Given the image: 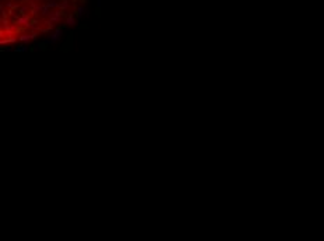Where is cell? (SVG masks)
Wrapping results in <instances>:
<instances>
[{"mask_svg":"<svg viewBox=\"0 0 324 241\" xmlns=\"http://www.w3.org/2000/svg\"><path fill=\"white\" fill-rule=\"evenodd\" d=\"M78 0H0V39L17 38L15 20L28 17L38 32H52L55 27L68 17L71 7ZM66 21V18H64Z\"/></svg>","mask_w":324,"mask_h":241,"instance_id":"cell-1","label":"cell"},{"mask_svg":"<svg viewBox=\"0 0 324 241\" xmlns=\"http://www.w3.org/2000/svg\"><path fill=\"white\" fill-rule=\"evenodd\" d=\"M62 35H63V29H62V28H56L55 31L50 32L49 36L45 39V43H55V42H57V40L62 38Z\"/></svg>","mask_w":324,"mask_h":241,"instance_id":"cell-2","label":"cell"},{"mask_svg":"<svg viewBox=\"0 0 324 241\" xmlns=\"http://www.w3.org/2000/svg\"><path fill=\"white\" fill-rule=\"evenodd\" d=\"M38 38V34H31V32H27V34H21V35H18V40L20 42H29L32 39H36Z\"/></svg>","mask_w":324,"mask_h":241,"instance_id":"cell-3","label":"cell"},{"mask_svg":"<svg viewBox=\"0 0 324 241\" xmlns=\"http://www.w3.org/2000/svg\"><path fill=\"white\" fill-rule=\"evenodd\" d=\"M66 24H67V25H70V27H73V25H75V17H74V14H70L67 18H66Z\"/></svg>","mask_w":324,"mask_h":241,"instance_id":"cell-4","label":"cell"},{"mask_svg":"<svg viewBox=\"0 0 324 241\" xmlns=\"http://www.w3.org/2000/svg\"><path fill=\"white\" fill-rule=\"evenodd\" d=\"M15 50H17V52H21V53H24V52H27V50H28V47H27V46H18V47H15Z\"/></svg>","mask_w":324,"mask_h":241,"instance_id":"cell-5","label":"cell"}]
</instances>
